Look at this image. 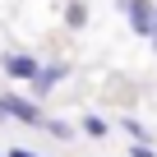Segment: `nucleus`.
Returning <instances> with one entry per match:
<instances>
[{"mask_svg": "<svg viewBox=\"0 0 157 157\" xmlns=\"http://www.w3.org/2000/svg\"><path fill=\"white\" fill-rule=\"evenodd\" d=\"M0 69H5L14 83H33V74H37V56H28V51H10L5 60H0Z\"/></svg>", "mask_w": 157, "mask_h": 157, "instance_id": "nucleus-1", "label": "nucleus"}, {"mask_svg": "<svg viewBox=\"0 0 157 157\" xmlns=\"http://www.w3.org/2000/svg\"><path fill=\"white\" fill-rule=\"evenodd\" d=\"M0 111H5L10 120H23V125H42V106H37V102H23V97H14V93L0 97Z\"/></svg>", "mask_w": 157, "mask_h": 157, "instance_id": "nucleus-2", "label": "nucleus"}, {"mask_svg": "<svg viewBox=\"0 0 157 157\" xmlns=\"http://www.w3.org/2000/svg\"><path fill=\"white\" fill-rule=\"evenodd\" d=\"M120 10H125V19H129V28L139 33V37H148V28H152V0H120Z\"/></svg>", "mask_w": 157, "mask_h": 157, "instance_id": "nucleus-3", "label": "nucleus"}, {"mask_svg": "<svg viewBox=\"0 0 157 157\" xmlns=\"http://www.w3.org/2000/svg\"><path fill=\"white\" fill-rule=\"evenodd\" d=\"M69 78V65H37V74H33V97H46L56 83H65Z\"/></svg>", "mask_w": 157, "mask_h": 157, "instance_id": "nucleus-4", "label": "nucleus"}, {"mask_svg": "<svg viewBox=\"0 0 157 157\" xmlns=\"http://www.w3.org/2000/svg\"><path fill=\"white\" fill-rule=\"evenodd\" d=\"M65 23L69 28H83L88 23V5H83V0H69V5H65Z\"/></svg>", "mask_w": 157, "mask_h": 157, "instance_id": "nucleus-5", "label": "nucleus"}, {"mask_svg": "<svg viewBox=\"0 0 157 157\" xmlns=\"http://www.w3.org/2000/svg\"><path fill=\"white\" fill-rule=\"evenodd\" d=\"M42 129H46V134H56V139H74V134H78L74 125H65V120H46V116H42Z\"/></svg>", "mask_w": 157, "mask_h": 157, "instance_id": "nucleus-6", "label": "nucleus"}, {"mask_svg": "<svg viewBox=\"0 0 157 157\" xmlns=\"http://www.w3.org/2000/svg\"><path fill=\"white\" fill-rule=\"evenodd\" d=\"M78 129H83L88 139H102V134H106V120H102V116H83V125H78Z\"/></svg>", "mask_w": 157, "mask_h": 157, "instance_id": "nucleus-7", "label": "nucleus"}, {"mask_svg": "<svg viewBox=\"0 0 157 157\" xmlns=\"http://www.w3.org/2000/svg\"><path fill=\"white\" fill-rule=\"evenodd\" d=\"M125 134H129V139H148V129H143V125H139V120H134V116H129V120H125Z\"/></svg>", "mask_w": 157, "mask_h": 157, "instance_id": "nucleus-8", "label": "nucleus"}, {"mask_svg": "<svg viewBox=\"0 0 157 157\" xmlns=\"http://www.w3.org/2000/svg\"><path fill=\"white\" fill-rule=\"evenodd\" d=\"M129 157H157V152L148 148V139H134V148H129Z\"/></svg>", "mask_w": 157, "mask_h": 157, "instance_id": "nucleus-9", "label": "nucleus"}, {"mask_svg": "<svg viewBox=\"0 0 157 157\" xmlns=\"http://www.w3.org/2000/svg\"><path fill=\"white\" fill-rule=\"evenodd\" d=\"M148 42H152V51H157V10H152V28H148Z\"/></svg>", "mask_w": 157, "mask_h": 157, "instance_id": "nucleus-10", "label": "nucleus"}, {"mask_svg": "<svg viewBox=\"0 0 157 157\" xmlns=\"http://www.w3.org/2000/svg\"><path fill=\"white\" fill-rule=\"evenodd\" d=\"M5 157H37V152H28V148H14V152H5Z\"/></svg>", "mask_w": 157, "mask_h": 157, "instance_id": "nucleus-11", "label": "nucleus"}, {"mask_svg": "<svg viewBox=\"0 0 157 157\" xmlns=\"http://www.w3.org/2000/svg\"><path fill=\"white\" fill-rule=\"evenodd\" d=\"M0 157H5V152H0Z\"/></svg>", "mask_w": 157, "mask_h": 157, "instance_id": "nucleus-12", "label": "nucleus"}]
</instances>
